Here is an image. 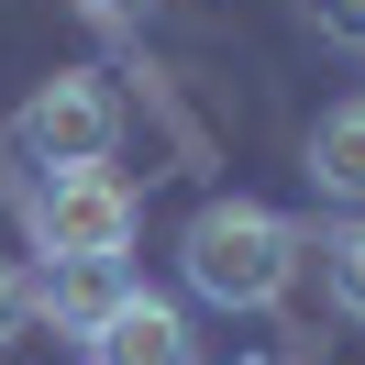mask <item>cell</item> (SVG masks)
<instances>
[{
  "label": "cell",
  "instance_id": "6da1fadb",
  "mask_svg": "<svg viewBox=\"0 0 365 365\" xmlns=\"http://www.w3.org/2000/svg\"><path fill=\"white\" fill-rule=\"evenodd\" d=\"M299 255H310V232L266 200H200L178 232V277L210 310H277L299 288Z\"/></svg>",
  "mask_w": 365,
  "mask_h": 365
},
{
  "label": "cell",
  "instance_id": "7a4b0ae2",
  "mask_svg": "<svg viewBox=\"0 0 365 365\" xmlns=\"http://www.w3.org/2000/svg\"><path fill=\"white\" fill-rule=\"evenodd\" d=\"M34 255L45 266H122L144 232V200L111 166H34Z\"/></svg>",
  "mask_w": 365,
  "mask_h": 365
},
{
  "label": "cell",
  "instance_id": "3957f363",
  "mask_svg": "<svg viewBox=\"0 0 365 365\" xmlns=\"http://www.w3.org/2000/svg\"><path fill=\"white\" fill-rule=\"evenodd\" d=\"M11 144H23V166H111L122 144V89L100 67H56L45 89L11 111Z\"/></svg>",
  "mask_w": 365,
  "mask_h": 365
},
{
  "label": "cell",
  "instance_id": "277c9868",
  "mask_svg": "<svg viewBox=\"0 0 365 365\" xmlns=\"http://www.w3.org/2000/svg\"><path fill=\"white\" fill-rule=\"evenodd\" d=\"M89 365H200L188 299H166V288H144V277H122V299L100 310V332H89Z\"/></svg>",
  "mask_w": 365,
  "mask_h": 365
},
{
  "label": "cell",
  "instance_id": "5b68a950",
  "mask_svg": "<svg viewBox=\"0 0 365 365\" xmlns=\"http://www.w3.org/2000/svg\"><path fill=\"white\" fill-rule=\"evenodd\" d=\"M299 166H310V188L332 210H365V100H332L310 122V144H299Z\"/></svg>",
  "mask_w": 365,
  "mask_h": 365
},
{
  "label": "cell",
  "instance_id": "8992f818",
  "mask_svg": "<svg viewBox=\"0 0 365 365\" xmlns=\"http://www.w3.org/2000/svg\"><path fill=\"white\" fill-rule=\"evenodd\" d=\"M122 277H133V266H45V277H34V321H56L67 343H89L100 310L122 299Z\"/></svg>",
  "mask_w": 365,
  "mask_h": 365
},
{
  "label": "cell",
  "instance_id": "52a82bcc",
  "mask_svg": "<svg viewBox=\"0 0 365 365\" xmlns=\"http://www.w3.org/2000/svg\"><path fill=\"white\" fill-rule=\"evenodd\" d=\"M310 255H321V288H332V310H343V321H365V210H343V222L321 232Z\"/></svg>",
  "mask_w": 365,
  "mask_h": 365
},
{
  "label": "cell",
  "instance_id": "ba28073f",
  "mask_svg": "<svg viewBox=\"0 0 365 365\" xmlns=\"http://www.w3.org/2000/svg\"><path fill=\"white\" fill-rule=\"evenodd\" d=\"M310 11V34H332V45H365V0H299Z\"/></svg>",
  "mask_w": 365,
  "mask_h": 365
},
{
  "label": "cell",
  "instance_id": "9c48e42d",
  "mask_svg": "<svg viewBox=\"0 0 365 365\" xmlns=\"http://www.w3.org/2000/svg\"><path fill=\"white\" fill-rule=\"evenodd\" d=\"M23 321H34V277H23V266H11V255H0V343L23 332Z\"/></svg>",
  "mask_w": 365,
  "mask_h": 365
},
{
  "label": "cell",
  "instance_id": "30bf717a",
  "mask_svg": "<svg viewBox=\"0 0 365 365\" xmlns=\"http://www.w3.org/2000/svg\"><path fill=\"white\" fill-rule=\"evenodd\" d=\"M100 23H155V0H89Z\"/></svg>",
  "mask_w": 365,
  "mask_h": 365
}]
</instances>
